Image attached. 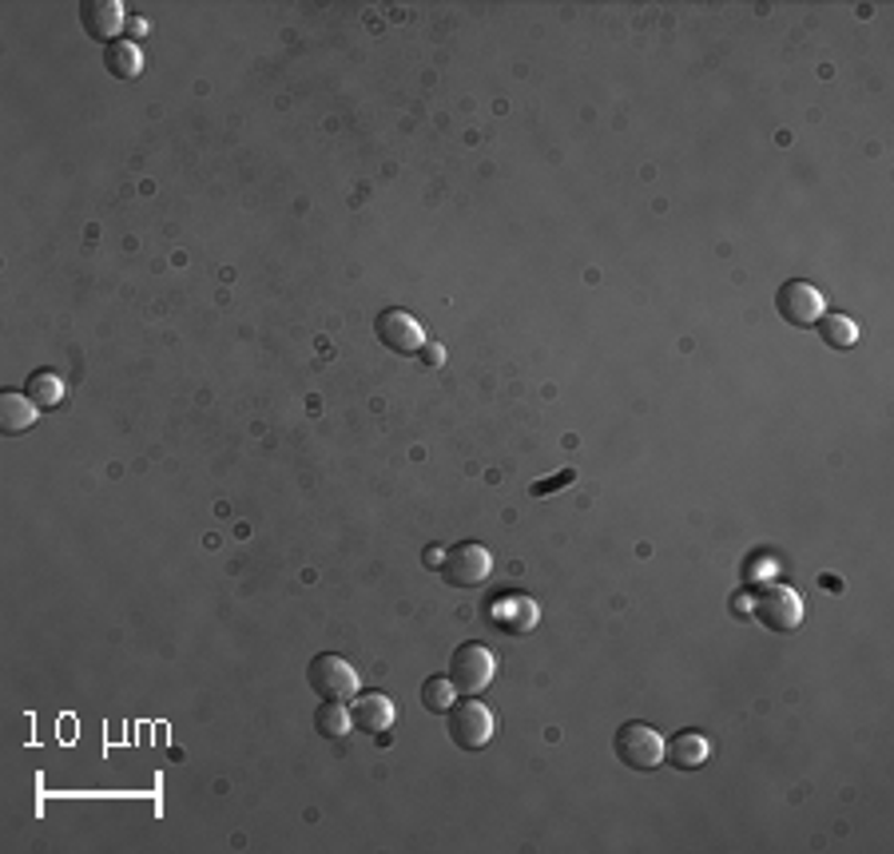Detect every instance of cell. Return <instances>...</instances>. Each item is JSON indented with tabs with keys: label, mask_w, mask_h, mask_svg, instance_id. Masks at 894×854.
I'll return each mask as SVG.
<instances>
[{
	"label": "cell",
	"mask_w": 894,
	"mask_h": 854,
	"mask_svg": "<svg viewBox=\"0 0 894 854\" xmlns=\"http://www.w3.org/2000/svg\"><path fill=\"white\" fill-rule=\"evenodd\" d=\"M446 728H449V740H454L461 751H481V748H489V740H494L497 720L486 703L469 695V700L454 703V708L446 712Z\"/></svg>",
	"instance_id": "obj_1"
},
{
	"label": "cell",
	"mask_w": 894,
	"mask_h": 854,
	"mask_svg": "<svg viewBox=\"0 0 894 854\" xmlns=\"http://www.w3.org/2000/svg\"><path fill=\"white\" fill-rule=\"evenodd\" d=\"M494 675H497V655H494V648H486L481 640L461 644L454 652V660H449V680H454V688L461 695L486 692L489 683H494Z\"/></svg>",
	"instance_id": "obj_2"
},
{
	"label": "cell",
	"mask_w": 894,
	"mask_h": 854,
	"mask_svg": "<svg viewBox=\"0 0 894 854\" xmlns=\"http://www.w3.org/2000/svg\"><path fill=\"white\" fill-rule=\"evenodd\" d=\"M306 683H311L314 692L323 695V700H354L362 688L358 680V668L351 664V660H343V655L334 652H323L314 655L311 668H306Z\"/></svg>",
	"instance_id": "obj_3"
},
{
	"label": "cell",
	"mask_w": 894,
	"mask_h": 854,
	"mask_svg": "<svg viewBox=\"0 0 894 854\" xmlns=\"http://www.w3.org/2000/svg\"><path fill=\"white\" fill-rule=\"evenodd\" d=\"M612 748H617V760L632 771H652L664 763V740H660V731L640 720H628L624 728L617 731Z\"/></svg>",
	"instance_id": "obj_4"
},
{
	"label": "cell",
	"mask_w": 894,
	"mask_h": 854,
	"mask_svg": "<svg viewBox=\"0 0 894 854\" xmlns=\"http://www.w3.org/2000/svg\"><path fill=\"white\" fill-rule=\"evenodd\" d=\"M441 572L454 589H481L489 577H494V552L486 545L466 541V545H454L441 560Z\"/></svg>",
	"instance_id": "obj_5"
},
{
	"label": "cell",
	"mask_w": 894,
	"mask_h": 854,
	"mask_svg": "<svg viewBox=\"0 0 894 854\" xmlns=\"http://www.w3.org/2000/svg\"><path fill=\"white\" fill-rule=\"evenodd\" d=\"M755 617L771 628V632H795L803 624V597L788 584H768L755 597Z\"/></svg>",
	"instance_id": "obj_6"
},
{
	"label": "cell",
	"mask_w": 894,
	"mask_h": 854,
	"mask_svg": "<svg viewBox=\"0 0 894 854\" xmlns=\"http://www.w3.org/2000/svg\"><path fill=\"white\" fill-rule=\"evenodd\" d=\"M775 306H780V314L788 318L791 326H815L819 318L827 314L823 295H819L811 283H803V278H791V283H783L780 295H775Z\"/></svg>",
	"instance_id": "obj_7"
},
{
	"label": "cell",
	"mask_w": 894,
	"mask_h": 854,
	"mask_svg": "<svg viewBox=\"0 0 894 854\" xmlns=\"http://www.w3.org/2000/svg\"><path fill=\"white\" fill-rule=\"evenodd\" d=\"M374 331H378L382 346H390L394 354H421L426 350V326L414 318V314L406 311H382L378 323H374Z\"/></svg>",
	"instance_id": "obj_8"
},
{
	"label": "cell",
	"mask_w": 894,
	"mask_h": 854,
	"mask_svg": "<svg viewBox=\"0 0 894 854\" xmlns=\"http://www.w3.org/2000/svg\"><path fill=\"white\" fill-rule=\"evenodd\" d=\"M80 20H84L88 37L104 40V44H115V37H120L128 24L120 0H84V4H80Z\"/></svg>",
	"instance_id": "obj_9"
},
{
	"label": "cell",
	"mask_w": 894,
	"mask_h": 854,
	"mask_svg": "<svg viewBox=\"0 0 894 854\" xmlns=\"http://www.w3.org/2000/svg\"><path fill=\"white\" fill-rule=\"evenodd\" d=\"M351 715H354V728L366 731V735H386V731L394 728V720H398V708H394L390 695L366 692L354 700Z\"/></svg>",
	"instance_id": "obj_10"
},
{
	"label": "cell",
	"mask_w": 894,
	"mask_h": 854,
	"mask_svg": "<svg viewBox=\"0 0 894 854\" xmlns=\"http://www.w3.org/2000/svg\"><path fill=\"white\" fill-rule=\"evenodd\" d=\"M664 760L675 771L704 767L712 760V740H708L704 731H680V735H672V743H664Z\"/></svg>",
	"instance_id": "obj_11"
},
{
	"label": "cell",
	"mask_w": 894,
	"mask_h": 854,
	"mask_svg": "<svg viewBox=\"0 0 894 854\" xmlns=\"http://www.w3.org/2000/svg\"><path fill=\"white\" fill-rule=\"evenodd\" d=\"M541 612L529 597H505L494 604V624L501 628L505 637H525V632H534Z\"/></svg>",
	"instance_id": "obj_12"
},
{
	"label": "cell",
	"mask_w": 894,
	"mask_h": 854,
	"mask_svg": "<svg viewBox=\"0 0 894 854\" xmlns=\"http://www.w3.org/2000/svg\"><path fill=\"white\" fill-rule=\"evenodd\" d=\"M37 414H40V406L29 394H12V389L0 394V429H4V434H24V429H32Z\"/></svg>",
	"instance_id": "obj_13"
},
{
	"label": "cell",
	"mask_w": 894,
	"mask_h": 854,
	"mask_svg": "<svg viewBox=\"0 0 894 854\" xmlns=\"http://www.w3.org/2000/svg\"><path fill=\"white\" fill-rule=\"evenodd\" d=\"M354 728V715L343 700H323L318 703V712H314V731L323 735V740H346Z\"/></svg>",
	"instance_id": "obj_14"
},
{
	"label": "cell",
	"mask_w": 894,
	"mask_h": 854,
	"mask_svg": "<svg viewBox=\"0 0 894 854\" xmlns=\"http://www.w3.org/2000/svg\"><path fill=\"white\" fill-rule=\"evenodd\" d=\"M104 68H108V77H115V80H135L143 72L140 44H132V40H115V44H108Z\"/></svg>",
	"instance_id": "obj_15"
},
{
	"label": "cell",
	"mask_w": 894,
	"mask_h": 854,
	"mask_svg": "<svg viewBox=\"0 0 894 854\" xmlns=\"http://www.w3.org/2000/svg\"><path fill=\"white\" fill-rule=\"evenodd\" d=\"M819 338L827 342V346H835V350H851L859 342V326L851 323L847 314H823L819 318Z\"/></svg>",
	"instance_id": "obj_16"
},
{
	"label": "cell",
	"mask_w": 894,
	"mask_h": 854,
	"mask_svg": "<svg viewBox=\"0 0 894 854\" xmlns=\"http://www.w3.org/2000/svg\"><path fill=\"white\" fill-rule=\"evenodd\" d=\"M454 695H457V688L449 675H429V680L421 683V703H426L429 712L446 715L449 708H454Z\"/></svg>",
	"instance_id": "obj_17"
},
{
	"label": "cell",
	"mask_w": 894,
	"mask_h": 854,
	"mask_svg": "<svg viewBox=\"0 0 894 854\" xmlns=\"http://www.w3.org/2000/svg\"><path fill=\"white\" fill-rule=\"evenodd\" d=\"M29 398L37 401L40 409H57L60 401H64V382L57 378V374H32L29 378Z\"/></svg>",
	"instance_id": "obj_18"
},
{
	"label": "cell",
	"mask_w": 894,
	"mask_h": 854,
	"mask_svg": "<svg viewBox=\"0 0 894 854\" xmlns=\"http://www.w3.org/2000/svg\"><path fill=\"white\" fill-rule=\"evenodd\" d=\"M572 477H577V474H572V469H565V474L549 477V481H537L534 489H529V494H534V497H549L552 489H561V485H572Z\"/></svg>",
	"instance_id": "obj_19"
},
{
	"label": "cell",
	"mask_w": 894,
	"mask_h": 854,
	"mask_svg": "<svg viewBox=\"0 0 894 854\" xmlns=\"http://www.w3.org/2000/svg\"><path fill=\"white\" fill-rule=\"evenodd\" d=\"M421 354H426L429 366H438V362H441V350H438V346H426V350H421Z\"/></svg>",
	"instance_id": "obj_20"
}]
</instances>
